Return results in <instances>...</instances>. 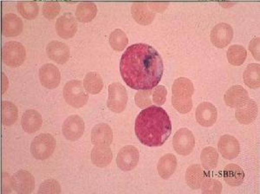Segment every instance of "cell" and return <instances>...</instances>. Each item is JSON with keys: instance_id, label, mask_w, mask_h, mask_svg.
Returning a JSON list of instances; mask_svg holds the SVG:
<instances>
[{"instance_id": "obj_6", "label": "cell", "mask_w": 260, "mask_h": 194, "mask_svg": "<svg viewBox=\"0 0 260 194\" xmlns=\"http://www.w3.org/2000/svg\"><path fill=\"white\" fill-rule=\"evenodd\" d=\"M2 58L6 65L17 68L24 63L26 58V50L19 42H7L3 46Z\"/></svg>"}, {"instance_id": "obj_35", "label": "cell", "mask_w": 260, "mask_h": 194, "mask_svg": "<svg viewBox=\"0 0 260 194\" xmlns=\"http://www.w3.org/2000/svg\"><path fill=\"white\" fill-rule=\"evenodd\" d=\"M17 7L19 14L28 20H32L39 15V7L36 2H19Z\"/></svg>"}, {"instance_id": "obj_32", "label": "cell", "mask_w": 260, "mask_h": 194, "mask_svg": "<svg viewBox=\"0 0 260 194\" xmlns=\"http://www.w3.org/2000/svg\"><path fill=\"white\" fill-rule=\"evenodd\" d=\"M1 114H2V122L6 126H12L18 119V108L14 103L4 101L1 104Z\"/></svg>"}, {"instance_id": "obj_12", "label": "cell", "mask_w": 260, "mask_h": 194, "mask_svg": "<svg viewBox=\"0 0 260 194\" xmlns=\"http://www.w3.org/2000/svg\"><path fill=\"white\" fill-rule=\"evenodd\" d=\"M234 38V29L230 24L226 23H220L215 26L211 31V42L215 47L225 48L230 44Z\"/></svg>"}, {"instance_id": "obj_34", "label": "cell", "mask_w": 260, "mask_h": 194, "mask_svg": "<svg viewBox=\"0 0 260 194\" xmlns=\"http://www.w3.org/2000/svg\"><path fill=\"white\" fill-rule=\"evenodd\" d=\"M128 39L126 33L121 29H116L110 36V44L115 51H122L127 47Z\"/></svg>"}, {"instance_id": "obj_24", "label": "cell", "mask_w": 260, "mask_h": 194, "mask_svg": "<svg viewBox=\"0 0 260 194\" xmlns=\"http://www.w3.org/2000/svg\"><path fill=\"white\" fill-rule=\"evenodd\" d=\"M113 159V153L110 146L99 145L93 147L91 151V160L98 168H106Z\"/></svg>"}, {"instance_id": "obj_36", "label": "cell", "mask_w": 260, "mask_h": 194, "mask_svg": "<svg viewBox=\"0 0 260 194\" xmlns=\"http://www.w3.org/2000/svg\"><path fill=\"white\" fill-rule=\"evenodd\" d=\"M153 89H146V90H139L136 94L135 101L136 105L141 109H145L152 105L153 103Z\"/></svg>"}, {"instance_id": "obj_9", "label": "cell", "mask_w": 260, "mask_h": 194, "mask_svg": "<svg viewBox=\"0 0 260 194\" xmlns=\"http://www.w3.org/2000/svg\"><path fill=\"white\" fill-rule=\"evenodd\" d=\"M139 158V151L136 147L125 146L119 151L116 157V164L121 170L128 172L137 167Z\"/></svg>"}, {"instance_id": "obj_28", "label": "cell", "mask_w": 260, "mask_h": 194, "mask_svg": "<svg viewBox=\"0 0 260 194\" xmlns=\"http://www.w3.org/2000/svg\"><path fill=\"white\" fill-rule=\"evenodd\" d=\"M98 6L92 2H83L77 6L76 17L81 23H89L95 18Z\"/></svg>"}, {"instance_id": "obj_10", "label": "cell", "mask_w": 260, "mask_h": 194, "mask_svg": "<svg viewBox=\"0 0 260 194\" xmlns=\"http://www.w3.org/2000/svg\"><path fill=\"white\" fill-rule=\"evenodd\" d=\"M84 128L83 118L79 115H71L62 123V135L69 141H78L83 136Z\"/></svg>"}, {"instance_id": "obj_41", "label": "cell", "mask_w": 260, "mask_h": 194, "mask_svg": "<svg viewBox=\"0 0 260 194\" xmlns=\"http://www.w3.org/2000/svg\"><path fill=\"white\" fill-rule=\"evenodd\" d=\"M259 44V38L252 39L250 42V44H249V50L251 51V53L252 54V56L254 57L255 60H257V61H259L260 60Z\"/></svg>"}, {"instance_id": "obj_37", "label": "cell", "mask_w": 260, "mask_h": 194, "mask_svg": "<svg viewBox=\"0 0 260 194\" xmlns=\"http://www.w3.org/2000/svg\"><path fill=\"white\" fill-rule=\"evenodd\" d=\"M201 191L204 194H219L222 191V184L219 180L206 178L201 184Z\"/></svg>"}, {"instance_id": "obj_18", "label": "cell", "mask_w": 260, "mask_h": 194, "mask_svg": "<svg viewBox=\"0 0 260 194\" xmlns=\"http://www.w3.org/2000/svg\"><path fill=\"white\" fill-rule=\"evenodd\" d=\"M248 92L242 86L234 85L231 87L224 95L225 104L230 108L239 109L248 102Z\"/></svg>"}, {"instance_id": "obj_26", "label": "cell", "mask_w": 260, "mask_h": 194, "mask_svg": "<svg viewBox=\"0 0 260 194\" xmlns=\"http://www.w3.org/2000/svg\"><path fill=\"white\" fill-rule=\"evenodd\" d=\"M177 168V159L173 153H167L160 158L158 162V174L164 180H168L175 174Z\"/></svg>"}, {"instance_id": "obj_2", "label": "cell", "mask_w": 260, "mask_h": 194, "mask_svg": "<svg viewBox=\"0 0 260 194\" xmlns=\"http://www.w3.org/2000/svg\"><path fill=\"white\" fill-rule=\"evenodd\" d=\"M135 132L142 144L147 147H160L171 135L170 118L162 108L148 107L136 118Z\"/></svg>"}, {"instance_id": "obj_22", "label": "cell", "mask_w": 260, "mask_h": 194, "mask_svg": "<svg viewBox=\"0 0 260 194\" xmlns=\"http://www.w3.org/2000/svg\"><path fill=\"white\" fill-rule=\"evenodd\" d=\"M134 19L142 25H148L154 21L155 13L149 8L148 3H135L131 8Z\"/></svg>"}, {"instance_id": "obj_20", "label": "cell", "mask_w": 260, "mask_h": 194, "mask_svg": "<svg viewBox=\"0 0 260 194\" xmlns=\"http://www.w3.org/2000/svg\"><path fill=\"white\" fill-rule=\"evenodd\" d=\"M257 105L256 102L252 99H249L248 102L245 105L237 109L235 112V117L237 121L243 125H249L252 123L257 118Z\"/></svg>"}, {"instance_id": "obj_40", "label": "cell", "mask_w": 260, "mask_h": 194, "mask_svg": "<svg viewBox=\"0 0 260 194\" xmlns=\"http://www.w3.org/2000/svg\"><path fill=\"white\" fill-rule=\"evenodd\" d=\"M167 94H168V90L164 86L157 85L153 89V94H152L153 103L156 104L158 107L162 106L167 101Z\"/></svg>"}, {"instance_id": "obj_43", "label": "cell", "mask_w": 260, "mask_h": 194, "mask_svg": "<svg viewBox=\"0 0 260 194\" xmlns=\"http://www.w3.org/2000/svg\"><path fill=\"white\" fill-rule=\"evenodd\" d=\"M169 6L168 3H148V6L153 12H162L167 9V7Z\"/></svg>"}, {"instance_id": "obj_5", "label": "cell", "mask_w": 260, "mask_h": 194, "mask_svg": "<svg viewBox=\"0 0 260 194\" xmlns=\"http://www.w3.org/2000/svg\"><path fill=\"white\" fill-rule=\"evenodd\" d=\"M56 144V139L50 134H40L31 141L30 153L36 159L45 160L53 154Z\"/></svg>"}, {"instance_id": "obj_29", "label": "cell", "mask_w": 260, "mask_h": 194, "mask_svg": "<svg viewBox=\"0 0 260 194\" xmlns=\"http://www.w3.org/2000/svg\"><path fill=\"white\" fill-rule=\"evenodd\" d=\"M83 87L87 93L91 94H99L104 88V81L96 72H89L83 79Z\"/></svg>"}, {"instance_id": "obj_30", "label": "cell", "mask_w": 260, "mask_h": 194, "mask_svg": "<svg viewBox=\"0 0 260 194\" xmlns=\"http://www.w3.org/2000/svg\"><path fill=\"white\" fill-rule=\"evenodd\" d=\"M243 79L245 85L251 88H258L260 86L259 63L249 64L243 74Z\"/></svg>"}, {"instance_id": "obj_11", "label": "cell", "mask_w": 260, "mask_h": 194, "mask_svg": "<svg viewBox=\"0 0 260 194\" xmlns=\"http://www.w3.org/2000/svg\"><path fill=\"white\" fill-rule=\"evenodd\" d=\"M12 189L19 194L31 193L35 188V179L28 171L19 170L12 175Z\"/></svg>"}, {"instance_id": "obj_42", "label": "cell", "mask_w": 260, "mask_h": 194, "mask_svg": "<svg viewBox=\"0 0 260 194\" xmlns=\"http://www.w3.org/2000/svg\"><path fill=\"white\" fill-rule=\"evenodd\" d=\"M12 188V180L10 179L9 174L7 173H3L2 174V192L9 193Z\"/></svg>"}, {"instance_id": "obj_33", "label": "cell", "mask_w": 260, "mask_h": 194, "mask_svg": "<svg viewBox=\"0 0 260 194\" xmlns=\"http://www.w3.org/2000/svg\"><path fill=\"white\" fill-rule=\"evenodd\" d=\"M228 62L234 66H240L245 62L247 56V50L239 44H234L229 47L228 50Z\"/></svg>"}, {"instance_id": "obj_39", "label": "cell", "mask_w": 260, "mask_h": 194, "mask_svg": "<svg viewBox=\"0 0 260 194\" xmlns=\"http://www.w3.org/2000/svg\"><path fill=\"white\" fill-rule=\"evenodd\" d=\"M61 11V6L57 2H46L42 7V13L47 19H54Z\"/></svg>"}, {"instance_id": "obj_15", "label": "cell", "mask_w": 260, "mask_h": 194, "mask_svg": "<svg viewBox=\"0 0 260 194\" xmlns=\"http://www.w3.org/2000/svg\"><path fill=\"white\" fill-rule=\"evenodd\" d=\"M56 31L62 39H72L77 31V23L74 16L71 13H64L57 18Z\"/></svg>"}, {"instance_id": "obj_14", "label": "cell", "mask_w": 260, "mask_h": 194, "mask_svg": "<svg viewBox=\"0 0 260 194\" xmlns=\"http://www.w3.org/2000/svg\"><path fill=\"white\" fill-rule=\"evenodd\" d=\"M195 118L201 126L210 127L217 121L218 111L213 104L205 102L197 107L195 111Z\"/></svg>"}, {"instance_id": "obj_21", "label": "cell", "mask_w": 260, "mask_h": 194, "mask_svg": "<svg viewBox=\"0 0 260 194\" xmlns=\"http://www.w3.org/2000/svg\"><path fill=\"white\" fill-rule=\"evenodd\" d=\"M113 141V131L110 125L99 123L91 131V142L95 146H110Z\"/></svg>"}, {"instance_id": "obj_4", "label": "cell", "mask_w": 260, "mask_h": 194, "mask_svg": "<svg viewBox=\"0 0 260 194\" xmlns=\"http://www.w3.org/2000/svg\"><path fill=\"white\" fill-rule=\"evenodd\" d=\"M62 93L65 102L76 109L84 106L89 100V94L83 87V83L79 80H71L66 83Z\"/></svg>"}, {"instance_id": "obj_38", "label": "cell", "mask_w": 260, "mask_h": 194, "mask_svg": "<svg viewBox=\"0 0 260 194\" xmlns=\"http://www.w3.org/2000/svg\"><path fill=\"white\" fill-rule=\"evenodd\" d=\"M61 192V186L59 183L57 182L56 180L53 179H49L42 183L39 186L38 193H56L58 194Z\"/></svg>"}, {"instance_id": "obj_23", "label": "cell", "mask_w": 260, "mask_h": 194, "mask_svg": "<svg viewBox=\"0 0 260 194\" xmlns=\"http://www.w3.org/2000/svg\"><path fill=\"white\" fill-rule=\"evenodd\" d=\"M43 123V119L40 113L34 110L29 109L24 112L21 118V125L24 132L28 134H33L40 130Z\"/></svg>"}, {"instance_id": "obj_1", "label": "cell", "mask_w": 260, "mask_h": 194, "mask_svg": "<svg viewBox=\"0 0 260 194\" xmlns=\"http://www.w3.org/2000/svg\"><path fill=\"white\" fill-rule=\"evenodd\" d=\"M164 65L155 49L147 44H136L125 50L120 62L124 83L136 90L153 89L160 83Z\"/></svg>"}, {"instance_id": "obj_27", "label": "cell", "mask_w": 260, "mask_h": 194, "mask_svg": "<svg viewBox=\"0 0 260 194\" xmlns=\"http://www.w3.org/2000/svg\"><path fill=\"white\" fill-rule=\"evenodd\" d=\"M223 177L225 183L231 186H238L242 184L245 179V173L240 166L229 164L223 172Z\"/></svg>"}, {"instance_id": "obj_19", "label": "cell", "mask_w": 260, "mask_h": 194, "mask_svg": "<svg viewBox=\"0 0 260 194\" xmlns=\"http://www.w3.org/2000/svg\"><path fill=\"white\" fill-rule=\"evenodd\" d=\"M23 30V21L13 13H7L2 18V34L6 38H13L20 35Z\"/></svg>"}, {"instance_id": "obj_44", "label": "cell", "mask_w": 260, "mask_h": 194, "mask_svg": "<svg viewBox=\"0 0 260 194\" xmlns=\"http://www.w3.org/2000/svg\"><path fill=\"white\" fill-rule=\"evenodd\" d=\"M8 88V79L5 73H2V94H5Z\"/></svg>"}, {"instance_id": "obj_8", "label": "cell", "mask_w": 260, "mask_h": 194, "mask_svg": "<svg viewBox=\"0 0 260 194\" xmlns=\"http://www.w3.org/2000/svg\"><path fill=\"white\" fill-rule=\"evenodd\" d=\"M173 146L175 150L180 155H189L195 147L193 134L186 127H182L175 133L173 138Z\"/></svg>"}, {"instance_id": "obj_7", "label": "cell", "mask_w": 260, "mask_h": 194, "mask_svg": "<svg viewBox=\"0 0 260 194\" xmlns=\"http://www.w3.org/2000/svg\"><path fill=\"white\" fill-rule=\"evenodd\" d=\"M127 94L126 88L121 83H113L109 86V96L107 107L110 110L120 114L127 107Z\"/></svg>"}, {"instance_id": "obj_16", "label": "cell", "mask_w": 260, "mask_h": 194, "mask_svg": "<svg viewBox=\"0 0 260 194\" xmlns=\"http://www.w3.org/2000/svg\"><path fill=\"white\" fill-rule=\"evenodd\" d=\"M46 53L49 58L59 64H64L71 57L68 45L59 41L50 42L46 47Z\"/></svg>"}, {"instance_id": "obj_3", "label": "cell", "mask_w": 260, "mask_h": 194, "mask_svg": "<svg viewBox=\"0 0 260 194\" xmlns=\"http://www.w3.org/2000/svg\"><path fill=\"white\" fill-rule=\"evenodd\" d=\"M194 87L186 77L175 80L172 87V104L180 114H187L192 108V94Z\"/></svg>"}, {"instance_id": "obj_31", "label": "cell", "mask_w": 260, "mask_h": 194, "mask_svg": "<svg viewBox=\"0 0 260 194\" xmlns=\"http://www.w3.org/2000/svg\"><path fill=\"white\" fill-rule=\"evenodd\" d=\"M201 165L207 171L213 170L218 165L219 153L213 147H205L201 153Z\"/></svg>"}, {"instance_id": "obj_17", "label": "cell", "mask_w": 260, "mask_h": 194, "mask_svg": "<svg viewBox=\"0 0 260 194\" xmlns=\"http://www.w3.org/2000/svg\"><path fill=\"white\" fill-rule=\"evenodd\" d=\"M219 153L225 159H234L240 153V145L234 136L230 135L222 136L218 142Z\"/></svg>"}, {"instance_id": "obj_13", "label": "cell", "mask_w": 260, "mask_h": 194, "mask_svg": "<svg viewBox=\"0 0 260 194\" xmlns=\"http://www.w3.org/2000/svg\"><path fill=\"white\" fill-rule=\"evenodd\" d=\"M39 80L42 85L48 89L57 88L61 81L59 70L52 63L44 64L39 70Z\"/></svg>"}, {"instance_id": "obj_25", "label": "cell", "mask_w": 260, "mask_h": 194, "mask_svg": "<svg viewBox=\"0 0 260 194\" xmlns=\"http://www.w3.org/2000/svg\"><path fill=\"white\" fill-rule=\"evenodd\" d=\"M206 178L207 175L205 174L204 169L198 164L191 165L186 169L185 175L186 184L193 190L201 188V184Z\"/></svg>"}]
</instances>
